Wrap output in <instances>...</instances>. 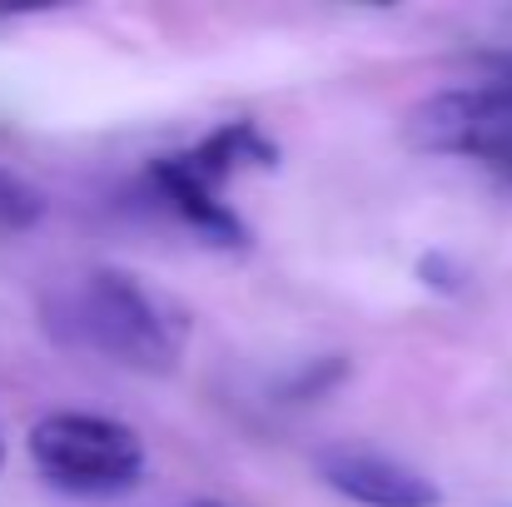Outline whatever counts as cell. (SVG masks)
<instances>
[{
    "instance_id": "obj_4",
    "label": "cell",
    "mask_w": 512,
    "mask_h": 507,
    "mask_svg": "<svg viewBox=\"0 0 512 507\" xmlns=\"http://www.w3.org/2000/svg\"><path fill=\"white\" fill-rule=\"evenodd\" d=\"M403 140L423 155H463L478 165L512 150V55L498 60L478 85L428 95L408 115Z\"/></svg>"
},
{
    "instance_id": "obj_10",
    "label": "cell",
    "mask_w": 512,
    "mask_h": 507,
    "mask_svg": "<svg viewBox=\"0 0 512 507\" xmlns=\"http://www.w3.org/2000/svg\"><path fill=\"white\" fill-rule=\"evenodd\" d=\"M0 463H5V448H0Z\"/></svg>"
},
{
    "instance_id": "obj_1",
    "label": "cell",
    "mask_w": 512,
    "mask_h": 507,
    "mask_svg": "<svg viewBox=\"0 0 512 507\" xmlns=\"http://www.w3.org/2000/svg\"><path fill=\"white\" fill-rule=\"evenodd\" d=\"M40 329L70 353L165 378L184 363L189 309L130 269H75L45 284Z\"/></svg>"
},
{
    "instance_id": "obj_6",
    "label": "cell",
    "mask_w": 512,
    "mask_h": 507,
    "mask_svg": "<svg viewBox=\"0 0 512 507\" xmlns=\"http://www.w3.org/2000/svg\"><path fill=\"white\" fill-rule=\"evenodd\" d=\"M45 214V199L30 179H20L15 169L0 165V234H25L35 229Z\"/></svg>"
},
{
    "instance_id": "obj_9",
    "label": "cell",
    "mask_w": 512,
    "mask_h": 507,
    "mask_svg": "<svg viewBox=\"0 0 512 507\" xmlns=\"http://www.w3.org/2000/svg\"><path fill=\"white\" fill-rule=\"evenodd\" d=\"M184 507H229V503H184Z\"/></svg>"
},
{
    "instance_id": "obj_5",
    "label": "cell",
    "mask_w": 512,
    "mask_h": 507,
    "mask_svg": "<svg viewBox=\"0 0 512 507\" xmlns=\"http://www.w3.org/2000/svg\"><path fill=\"white\" fill-rule=\"evenodd\" d=\"M314 468H319L324 488H334L353 507H443V488L423 468H413L383 448L339 443V448H324L314 458Z\"/></svg>"
},
{
    "instance_id": "obj_3",
    "label": "cell",
    "mask_w": 512,
    "mask_h": 507,
    "mask_svg": "<svg viewBox=\"0 0 512 507\" xmlns=\"http://www.w3.org/2000/svg\"><path fill=\"white\" fill-rule=\"evenodd\" d=\"M25 453L40 483L65 498H120L150 468V448L130 423L80 408L35 418V428L25 433Z\"/></svg>"
},
{
    "instance_id": "obj_8",
    "label": "cell",
    "mask_w": 512,
    "mask_h": 507,
    "mask_svg": "<svg viewBox=\"0 0 512 507\" xmlns=\"http://www.w3.org/2000/svg\"><path fill=\"white\" fill-rule=\"evenodd\" d=\"M483 165L493 169L503 184H512V150H503V155H493V160H483Z\"/></svg>"
},
{
    "instance_id": "obj_7",
    "label": "cell",
    "mask_w": 512,
    "mask_h": 507,
    "mask_svg": "<svg viewBox=\"0 0 512 507\" xmlns=\"http://www.w3.org/2000/svg\"><path fill=\"white\" fill-rule=\"evenodd\" d=\"M423 284H433V289L453 294V289L463 284V274H458V264H453V259H443V254H428V259H423Z\"/></svg>"
},
{
    "instance_id": "obj_2",
    "label": "cell",
    "mask_w": 512,
    "mask_h": 507,
    "mask_svg": "<svg viewBox=\"0 0 512 507\" xmlns=\"http://www.w3.org/2000/svg\"><path fill=\"white\" fill-rule=\"evenodd\" d=\"M274 165H279V145L254 120H224L204 140L150 160L145 184H150V194L170 209L174 219L184 229H194L204 244L244 249L249 244V224L229 204V184L244 169H274Z\"/></svg>"
}]
</instances>
